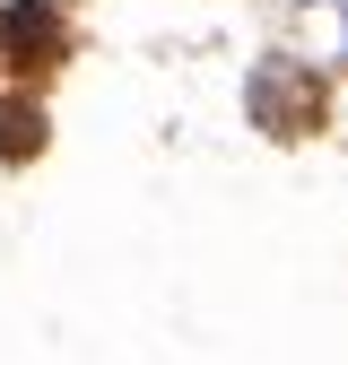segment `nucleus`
Segmentation results:
<instances>
[{
  "instance_id": "nucleus-3",
  "label": "nucleus",
  "mask_w": 348,
  "mask_h": 365,
  "mask_svg": "<svg viewBox=\"0 0 348 365\" xmlns=\"http://www.w3.org/2000/svg\"><path fill=\"white\" fill-rule=\"evenodd\" d=\"M44 148V105L35 96H0V165H18Z\"/></svg>"
},
{
  "instance_id": "nucleus-1",
  "label": "nucleus",
  "mask_w": 348,
  "mask_h": 365,
  "mask_svg": "<svg viewBox=\"0 0 348 365\" xmlns=\"http://www.w3.org/2000/svg\"><path fill=\"white\" fill-rule=\"evenodd\" d=\"M244 113L270 130V140H304V130H322L331 87L304 70L296 53H261V61H252V78H244Z\"/></svg>"
},
{
  "instance_id": "nucleus-2",
  "label": "nucleus",
  "mask_w": 348,
  "mask_h": 365,
  "mask_svg": "<svg viewBox=\"0 0 348 365\" xmlns=\"http://www.w3.org/2000/svg\"><path fill=\"white\" fill-rule=\"evenodd\" d=\"M61 53H70V26H61L53 0H9V9H0V61L18 78H44Z\"/></svg>"
},
{
  "instance_id": "nucleus-4",
  "label": "nucleus",
  "mask_w": 348,
  "mask_h": 365,
  "mask_svg": "<svg viewBox=\"0 0 348 365\" xmlns=\"http://www.w3.org/2000/svg\"><path fill=\"white\" fill-rule=\"evenodd\" d=\"M339 9H348V0H339Z\"/></svg>"
}]
</instances>
